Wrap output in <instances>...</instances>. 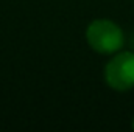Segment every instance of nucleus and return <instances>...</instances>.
<instances>
[{"mask_svg":"<svg viewBox=\"0 0 134 132\" xmlns=\"http://www.w3.org/2000/svg\"><path fill=\"white\" fill-rule=\"evenodd\" d=\"M86 40L94 51L100 55H112L123 47L125 36L115 22L109 19H95L87 25Z\"/></svg>","mask_w":134,"mask_h":132,"instance_id":"f257e3e1","label":"nucleus"},{"mask_svg":"<svg viewBox=\"0 0 134 132\" xmlns=\"http://www.w3.org/2000/svg\"><path fill=\"white\" fill-rule=\"evenodd\" d=\"M106 84L119 92H126L134 87V53L122 51L112 56L104 67Z\"/></svg>","mask_w":134,"mask_h":132,"instance_id":"f03ea898","label":"nucleus"},{"mask_svg":"<svg viewBox=\"0 0 134 132\" xmlns=\"http://www.w3.org/2000/svg\"><path fill=\"white\" fill-rule=\"evenodd\" d=\"M133 128H134V118H133Z\"/></svg>","mask_w":134,"mask_h":132,"instance_id":"7ed1b4c3","label":"nucleus"}]
</instances>
